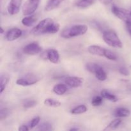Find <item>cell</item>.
<instances>
[{
	"label": "cell",
	"instance_id": "6da1fadb",
	"mask_svg": "<svg viewBox=\"0 0 131 131\" xmlns=\"http://www.w3.org/2000/svg\"><path fill=\"white\" fill-rule=\"evenodd\" d=\"M60 30V25L54 23L51 18H46L41 20L31 31V33L35 35L43 34H54Z\"/></svg>",
	"mask_w": 131,
	"mask_h": 131
},
{
	"label": "cell",
	"instance_id": "7a4b0ae2",
	"mask_svg": "<svg viewBox=\"0 0 131 131\" xmlns=\"http://www.w3.org/2000/svg\"><path fill=\"white\" fill-rule=\"evenodd\" d=\"M88 31V27L84 24H78L63 30L61 37L64 38H70L83 35Z\"/></svg>",
	"mask_w": 131,
	"mask_h": 131
},
{
	"label": "cell",
	"instance_id": "3957f363",
	"mask_svg": "<svg viewBox=\"0 0 131 131\" xmlns=\"http://www.w3.org/2000/svg\"><path fill=\"white\" fill-rule=\"evenodd\" d=\"M104 41L108 46L116 48H122L123 46L122 42L119 38L118 36L113 30H106L103 32Z\"/></svg>",
	"mask_w": 131,
	"mask_h": 131
},
{
	"label": "cell",
	"instance_id": "277c9868",
	"mask_svg": "<svg viewBox=\"0 0 131 131\" xmlns=\"http://www.w3.org/2000/svg\"><path fill=\"white\" fill-rule=\"evenodd\" d=\"M113 14L124 22L131 21V10L118 7L113 5L111 9Z\"/></svg>",
	"mask_w": 131,
	"mask_h": 131
},
{
	"label": "cell",
	"instance_id": "5b68a950",
	"mask_svg": "<svg viewBox=\"0 0 131 131\" xmlns=\"http://www.w3.org/2000/svg\"><path fill=\"white\" fill-rule=\"evenodd\" d=\"M40 0H28L23 6V13L25 15L33 14L38 8Z\"/></svg>",
	"mask_w": 131,
	"mask_h": 131
},
{
	"label": "cell",
	"instance_id": "8992f818",
	"mask_svg": "<svg viewBox=\"0 0 131 131\" xmlns=\"http://www.w3.org/2000/svg\"><path fill=\"white\" fill-rule=\"evenodd\" d=\"M38 81H39V78H38L33 74H27L23 78L18 79L17 80L16 83L18 85L28 86L35 84Z\"/></svg>",
	"mask_w": 131,
	"mask_h": 131
},
{
	"label": "cell",
	"instance_id": "52a82bcc",
	"mask_svg": "<svg viewBox=\"0 0 131 131\" xmlns=\"http://www.w3.org/2000/svg\"><path fill=\"white\" fill-rule=\"evenodd\" d=\"M42 57L43 59H47L52 63L56 64L60 61V54L57 50L51 49L45 51L42 54Z\"/></svg>",
	"mask_w": 131,
	"mask_h": 131
},
{
	"label": "cell",
	"instance_id": "ba28073f",
	"mask_svg": "<svg viewBox=\"0 0 131 131\" xmlns=\"http://www.w3.org/2000/svg\"><path fill=\"white\" fill-rule=\"evenodd\" d=\"M42 51V47L37 42H31L23 48V52L28 55H35Z\"/></svg>",
	"mask_w": 131,
	"mask_h": 131
},
{
	"label": "cell",
	"instance_id": "9c48e42d",
	"mask_svg": "<svg viewBox=\"0 0 131 131\" xmlns=\"http://www.w3.org/2000/svg\"><path fill=\"white\" fill-rule=\"evenodd\" d=\"M83 78L75 76H69L65 78V84L71 88H78L81 86L83 83Z\"/></svg>",
	"mask_w": 131,
	"mask_h": 131
},
{
	"label": "cell",
	"instance_id": "30bf717a",
	"mask_svg": "<svg viewBox=\"0 0 131 131\" xmlns=\"http://www.w3.org/2000/svg\"><path fill=\"white\" fill-rule=\"evenodd\" d=\"M23 0H10L7 10L10 15H15L19 13Z\"/></svg>",
	"mask_w": 131,
	"mask_h": 131
},
{
	"label": "cell",
	"instance_id": "8fae6325",
	"mask_svg": "<svg viewBox=\"0 0 131 131\" xmlns=\"http://www.w3.org/2000/svg\"><path fill=\"white\" fill-rule=\"evenodd\" d=\"M23 35V31L17 28H14L8 31L6 34V38L8 41H14L20 38Z\"/></svg>",
	"mask_w": 131,
	"mask_h": 131
},
{
	"label": "cell",
	"instance_id": "7c38bea8",
	"mask_svg": "<svg viewBox=\"0 0 131 131\" xmlns=\"http://www.w3.org/2000/svg\"><path fill=\"white\" fill-rule=\"evenodd\" d=\"M106 50V49L99 46H90L88 47V51L89 53L99 56H104Z\"/></svg>",
	"mask_w": 131,
	"mask_h": 131
},
{
	"label": "cell",
	"instance_id": "4fadbf2b",
	"mask_svg": "<svg viewBox=\"0 0 131 131\" xmlns=\"http://www.w3.org/2000/svg\"><path fill=\"white\" fill-rule=\"evenodd\" d=\"M96 0H77L75 3V5L77 7L81 8H86L95 3Z\"/></svg>",
	"mask_w": 131,
	"mask_h": 131
},
{
	"label": "cell",
	"instance_id": "5bb4252c",
	"mask_svg": "<svg viewBox=\"0 0 131 131\" xmlns=\"http://www.w3.org/2000/svg\"><path fill=\"white\" fill-rule=\"evenodd\" d=\"M52 91H53L54 93L58 95H62L65 94L67 92V86L65 84L60 83V84H56L53 87Z\"/></svg>",
	"mask_w": 131,
	"mask_h": 131
},
{
	"label": "cell",
	"instance_id": "9a60e30c",
	"mask_svg": "<svg viewBox=\"0 0 131 131\" xmlns=\"http://www.w3.org/2000/svg\"><path fill=\"white\" fill-rule=\"evenodd\" d=\"M63 0H48L45 9L46 11H51L57 8L63 2Z\"/></svg>",
	"mask_w": 131,
	"mask_h": 131
},
{
	"label": "cell",
	"instance_id": "2e32d148",
	"mask_svg": "<svg viewBox=\"0 0 131 131\" xmlns=\"http://www.w3.org/2000/svg\"><path fill=\"white\" fill-rule=\"evenodd\" d=\"M37 17L35 15H29V16L23 18V20H22V24L27 27H30L32 25H33L37 22Z\"/></svg>",
	"mask_w": 131,
	"mask_h": 131
},
{
	"label": "cell",
	"instance_id": "e0dca14e",
	"mask_svg": "<svg viewBox=\"0 0 131 131\" xmlns=\"http://www.w3.org/2000/svg\"><path fill=\"white\" fill-rule=\"evenodd\" d=\"M130 111L128 109L125 108V107H120L115 110V116L118 118L121 117H127L130 116Z\"/></svg>",
	"mask_w": 131,
	"mask_h": 131
},
{
	"label": "cell",
	"instance_id": "ac0fdd59",
	"mask_svg": "<svg viewBox=\"0 0 131 131\" xmlns=\"http://www.w3.org/2000/svg\"><path fill=\"white\" fill-rule=\"evenodd\" d=\"M101 95L104 99L109 100L110 101L113 102H116L118 101V98L116 95L110 93L107 90H102L101 92Z\"/></svg>",
	"mask_w": 131,
	"mask_h": 131
},
{
	"label": "cell",
	"instance_id": "d6986e66",
	"mask_svg": "<svg viewBox=\"0 0 131 131\" xmlns=\"http://www.w3.org/2000/svg\"><path fill=\"white\" fill-rule=\"evenodd\" d=\"M101 67L99 65L95 63H88L85 65L86 69L90 73L94 74Z\"/></svg>",
	"mask_w": 131,
	"mask_h": 131
},
{
	"label": "cell",
	"instance_id": "ffe728a7",
	"mask_svg": "<svg viewBox=\"0 0 131 131\" xmlns=\"http://www.w3.org/2000/svg\"><path fill=\"white\" fill-rule=\"evenodd\" d=\"M44 104L46 106H49V107H60L61 106V103L57 100L54 99L48 98L46 99L44 101Z\"/></svg>",
	"mask_w": 131,
	"mask_h": 131
},
{
	"label": "cell",
	"instance_id": "44dd1931",
	"mask_svg": "<svg viewBox=\"0 0 131 131\" xmlns=\"http://www.w3.org/2000/svg\"><path fill=\"white\" fill-rule=\"evenodd\" d=\"M95 75L96 78H97L98 80H99L100 81H105L107 79V74H106V72L104 71V70L102 67L100 68V69L96 72Z\"/></svg>",
	"mask_w": 131,
	"mask_h": 131
},
{
	"label": "cell",
	"instance_id": "7402d4cb",
	"mask_svg": "<svg viewBox=\"0 0 131 131\" xmlns=\"http://www.w3.org/2000/svg\"><path fill=\"white\" fill-rule=\"evenodd\" d=\"M87 107L85 105H79L71 110V113L74 115H79L86 112Z\"/></svg>",
	"mask_w": 131,
	"mask_h": 131
},
{
	"label": "cell",
	"instance_id": "603a6c76",
	"mask_svg": "<svg viewBox=\"0 0 131 131\" xmlns=\"http://www.w3.org/2000/svg\"><path fill=\"white\" fill-rule=\"evenodd\" d=\"M122 123V120L120 118H116L115 120H113L107 127H106V129H104V130H112V129H116L119 125H120V124Z\"/></svg>",
	"mask_w": 131,
	"mask_h": 131
},
{
	"label": "cell",
	"instance_id": "cb8c5ba5",
	"mask_svg": "<svg viewBox=\"0 0 131 131\" xmlns=\"http://www.w3.org/2000/svg\"><path fill=\"white\" fill-rule=\"evenodd\" d=\"M1 92H0V93L2 94V93L3 92V91L5 90V88L6 86V84H8L9 81V78H8L6 75H1Z\"/></svg>",
	"mask_w": 131,
	"mask_h": 131
},
{
	"label": "cell",
	"instance_id": "d4e9b609",
	"mask_svg": "<svg viewBox=\"0 0 131 131\" xmlns=\"http://www.w3.org/2000/svg\"><path fill=\"white\" fill-rule=\"evenodd\" d=\"M102 98L103 97H101V96H95L93 98L92 101V104L95 107H97V106H99L102 104Z\"/></svg>",
	"mask_w": 131,
	"mask_h": 131
},
{
	"label": "cell",
	"instance_id": "484cf974",
	"mask_svg": "<svg viewBox=\"0 0 131 131\" xmlns=\"http://www.w3.org/2000/svg\"><path fill=\"white\" fill-rule=\"evenodd\" d=\"M104 57H106V58L110 60H117V56L116 55V54L114 53L113 52H112L111 51H110L108 49L106 50V52H105Z\"/></svg>",
	"mask_w": 131,
	"mask_h": 131
},
{
	"label": "cell",
	"instance_id": "4316f807",
	"mask_svg": "<svg viewBox=\"0 0 131 131\" xmlns=\"http://www.w3.org/2000/svg\"><path fill=\"white\" fill-rule=\"evenodd\" d=\"M37 130H53L52 127V125L49 124V123H43V124H41L40 125L38 126L37 128Z\"/></svg>",
	"mask_w": 131,
	"mask_h": 131
},
{
	"label": "cell",
	"instance_id": "83f0119b",
	"mask_svg": "<svg viewBox=\"0 0 131 131\" xmlns=\"http://www.w3.org/2000/svg\"><path fill=\"white\" fill-rule=\"evenodd\" d=\"M37 105V102L35 100H27L23 104V106L25 108H30Z\"/></svg>",
	"mask_w": 131,
	"mask_h": 131
},
{
	"label": "cell",
	"instance_id": "f1b7e54d",
	"mask_svg": "<svg viewBox=\"0 0 131 131\" xmlns=\"http://www.w3.org/2000/svg\"><path fill=\"white\" fill-rule=\"evenodd\" d=\"M10 114V110L7 108H4L0 111V120L6 118Z\"/></svg>",
	"mask_w": 131,
	"mask_h": 131
},
{
	"label": "cell",
	"instance_id": "f546056e",
	"mask_svg": "<svg viewBox=\"0 0 131 131\" xmlns=\"http://www.w3.org/2000/svg\"><path fill=\"white\" fill-rule=\"evenodd\" d=\"M40 118L39 116H37V117L32 119L30 122V124H29V127H30V129H33V128L35 127L38 125V123L40 122Z\"/></svg>",
	"mask_w": 131,
	"mask_h": 131
},
{
	"label": "cell",
	"instance_id": "4dcf8cb0",
	"mask_svg": "<svg viewBox=\"0 0 131 131\" xmlns=\"http://www.w3.org/2000/svg\"><path fill=\"white\" fill-rule=\"evenodd\" d=\"M119 72L121 74H122V75H125V76H127V75H130V72H129V70L126 67H120L119 69Z\"/></svg>",
	"mask_w": 131,
	"mask_h": 131
},
{
	"label": "cell",
	"instance_id": "1f68e13d",
	"mask_svg": "<svg viewBox=\"0 0 131 131\" xmlns=\"http://www.w3.org/2000/svg\"><path fill=\"white\" fill-rule=\"evenodd\" d=\"M125 26H126L127 31L131 37V21L125 22Z\"/></svg>",
	"mask_w": 131,
	"mask_h": 131
},
{
	"label": "cell",
	"instance_id": "d6a6232c",
	"mask_svg": "<svg viewBox=\"0 0 131 131\" xmlns=\"http://www.w3.org/2000/svg\"><path fill=\"white\" fill-rule=\"evenodd\" d=\"M19 131H28L29 130V128H28V127L27 126V125H22L19 127Z\"/></svg>",
	"mask_w": 131,
	"mask_h": 131
},
{
	"label": "cell",
	"instance_id": "836d02e7",
	"mask_svg": "<svg viewBox=\"0 0 131 131\" xmlns=\"http://www.w3.org/2000/svg\"><path fill=\"white\" fill-rule=\"evenodd\" d=\"M100 2L102 3V4H104V5H109V4H110L111 3V1H112V0H99Z\"/></svg>",
	"mask_w": 131,
	"mask_h": 131
},
{
	"label": "cell",
	"instance_id": "e575fe53",
	"mask_svg": "<svg viewBox=\"0 0 131 131\" xmlns=\"http://www.w3.org/2000/svg\"><path fill=\"white\" fill-rule=\"evenodd\" d=\"M79 130V129H78V128H71V129H70V130Z\"/></svg>",
	"mask_w": 131,
	"mask_h": 131
},
{
	"label": "cell",
	"instance_id": "d590c367",
	"mask_svg": "<svg viewBox=\"0 0 131 131\" xmlns=\"http://www.w3.org/2000/svg\"><path fill=\"white\" fill-rule=\"evenodd\" d=\"M0 30H1V34H3V33H4V30H3V28L2 27L0 28Z\"/></svg>",
	"mask_w": 131,
	"mask_h": 131
},
{
	"label": "cell",
	"instance_id": "8d00e7d4",
	"mask_svg": "<svg viewBox=\"0 0 131 131\" xmlns=\"http://www.w3.org/2000/svg\"><path fill=\"white\" fill-rule=\"evenodd\" d=\"M130 68H131V67H130Z\"/></svg>",
	"mask_w": 131,
	"mask_h": 131
}]
</instances>
